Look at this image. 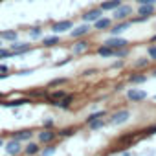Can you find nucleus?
<instances>
[{"instance_id": "10", "label": "nucleus", "mask_w": 156, "mask_h": 156, "mask_svg": "<svg viewBox=\"0 0 156 156\" xmlns=\"http://www.w3.org/2000/svg\"><path fill=\"white\" fill-rule=\"evenodd\" d=\"M129 118H130V112H129L127 108H123V110H118L116 114H112L110 123H114V125H123V123L129 121Z\"/></svg>"}, {"instance_id": "49", "label": "nucleus", "mask_w": 156, "mask_h": 156, "mask_svg": "<svg viewBox=\"0 0 156 156\" xmlns=\"http://www.w3.org/2000/svg\"><path fill=\"white\" fill-rule=\"evenodd\" d=\"M6 156H8V154H6Z\"/></svg>"}, {"instance_id": "34", "label": "nucleus", "mask_w": 156, "mask_h": 156, "mask_svg": "<svg viewBox=\"0 0 156 156\" xmlns=\"http://www.w3.org/2000/svg\"><path fill=\"white\" fill-rule=\"evenodd\" d=\"M30 96H33V98H41V96H46V90H35V92H30Z\"/></svg>"}, {"instance_id": "15", "label": "nucleus", "mask_w": 156, "mask_h": 156, "mask_svg": "<svg viewBox=\"0 0 156 156\" xmlns=\"http://www.w3.org/2000/svg\"><path fill=\"white\" fill-rule=\"evenodd\" d=\"M88 48H90V42L83 37V39H77V42L73 44V48H72V50H73V53H85Z\"/></svg>"}, {"instance_id": "12", "label": "nucleus", "mask_w": 156, "mask_h": 156, "mask_svg": "<svg viewBox=\"0 0 156 156\" xmlns=\"http://www.w3.org/2000/svg\"><path fill=\"white\" fill-rule=\"evenodd\" d=\"M55 138H57V132H53L51 129H44V130H41L39 136H37V140H39L41 143H51Z\"/></svg>"}, {"instance_id": "28", "label": "nucleus", "mask_w": 156, "mask_h": 156, "mask_svg": "<svg viewBox=\"0 0 156 156\" xmlns=\"http://www.w3.org/2000/svg\"><path fill=\"white\" fill-rule=\"evenodd\" d=\"M9 57H15L13 51L8 50V48H2V46H0V61H2V59H9Z\"/></svg>"}, {"instance_id": "20", "label": "nucleus", "mask_w": 156, "mask_h": 156, "mask_svg": "<svg viewBox=\"0 0 156 156\" xmlns=\"http://www.w3.org/2000/svg\"><path fill=\"white\" fill-rule=\"evenodd\" d=\"M61 42V39H59V35H50V37H42V46H46V48H51V46H55V44H59Z\"/></svg>"}, {"instance_id": "31", "label": "nucleus", "mask_w": 156, "mask_h": 156, "mask_svg": "<svg viewBox=\"0 0 156 156\" xmlns=\"http://www.w3.org/2000/svg\"><path fill=\"white\" fill-rule=\"evenodd\" d=\"M55 151H57V147L55 145H50L48 149L42 151V156H51V154H55Z\"/></svg>"}, {"instance_id": "33", "label": "nucleus", "mask_w": 156, "mask_h": 156, "mask_svg": "<svg viewBox=\"0 0 156 156\" xmlns=\"http://www.w3.org/2000/svg\"><path fill=\"white\" fill-rule=\"evenodd\" d=\"M44 129H53V125H55V121L51 119V118H48V119H44Z\"/></svg>"}, {"instance_id": "4", "label": "nucleus", "mask_w": 156, "mask_h": 156, "mask_svg": "<svg viewBox=\"0 0 156 156\" xmlns=\"http://www.w3.org/2000/svg\"><path fill=\"white\" fill-rule=\"evenodd\" d=\"M30 103H33L31 98H17V99H8V101L0 99V107H4V108H19V107L30 105Z\"/></svg>"}, {"instance_id": "5", "label": "nucleus", "mask_w": 156, "mask_h": 156, "mask_svg": "<svg viewBox=\"0 0 156 156\" xmlns=\"http://www.w3.org/2000/svg\"><path fill=\"white\" fill-rule=\"evenodd\" d=\"M72 28H73V22H72V20H57V22L51 24V31H53L55 35L66 33V31H70Z\"/></svg>"}, {"instance_id": "14", "label": "nucleus", "mask_w": 156, "mask_h": 156, "mask_svg": "<svg viewBox=\"0 0 156 156\" xmlns=\"http://www.w3.org/2000/svg\"><path fill=\"white\" fill-rule=\"evenodd\" d=\"M94 24V30H99V31H105V30H108L114 22H112V19H108V17H99L96 22H92Z\"/></svg>"}, {"instance_id": "1", "label": "nucleus", "mask_w": 156, "mask_h": 156, "mask_svg": "<svg viewBox=\"0 0 156 156\" xmlns=\"http://www.w3.org/2000/svg\"><path fill=\"white\" fill-rule=\"evenodd\" d=\"M130 15H134L130 4H119V6L112 11V19H114V20H127V19H130Z\"/></svg>"}, {"instance_id": "37", "label": "nucleus", "mask_w": 156, "mask_h": 156, "mask_svg": "<svg viewBox=\"0 0 156 156\" xmlns=\"http://www.w3.org/2000/svg\"><path fill=\"white\" fill-rule=\"evenodd\" d=\"M134 2L138 6H141V4H156V0H134Z\"/></svg>"}, {"instance_id": "36", "label": "nucleus", "mask_w": 156, "mask_h": 156, "mask_svg": "<svg viewBox=\"0 0 156 156\" xmlns=\"http://www.w3.org/2000/svg\"><path fill=\"white\" fill-rule=\"evenodd\" d=\"M72 61V57H64L62 61H59V62H55V66H64V64H68Z\"/></svg>"}, {"instance_id": "9", "label": "nucleus", "mask_w": 156, "mask_h": 156, "mask_svg": "<svg viewBox=\"0 0 156 156\" xmlns=\"http://www.w3.org/2000/svg\"><path fill=\"white\" fill-rule=\"evenodd\" d=\"M99 17H103V11H101L99 8H92V9L85 11L81 19H83V22H88V24H92V22H96Z\"/></svg>"}, {"instance_id": "24", "label": "nucleus", "mask_w": 156, "mask_h": 156, "mask_svg": "<svg viewBox=\"0 0 156 156\" xmlns=\"http://www.w3.org/2000/svg\"><path fill=\"white\" fill-rule=\"evenodd\" d=\"M107 116V112L105 110H98V112H94V114H90L88 118H87V125L90 123V121H94V119H99V118H105Z\"/></svg>"}, {"instance_id": "40", "label": "nucleus", "mask_w": 156, "mask_h": 156, "mask_svg": "<svg viewBox=\"0 0 156 156\" xmlns=\"http://www.w3.org/2000/svg\"><path fill=\"white\" fill-rule=\"evenodd\" d=\"M31 72H33L31 68H26V70H19V75H30Z\"/></svg>"}, {"instance_id": "18", "label": "nucleus", "mask_w": 156, "mask_h": 156, "mask_svg": "<svg viewBox=\"0 0 156 156\" xmlns=\"http://www.w3.org/2000/svg\"><path fill=\"white\" fill-rule=\"evenodd\" d=\"M0 39L2 41H8V42H13L19 39V31L15 30H6V31H0Z\"/></svg>"}, {"instance_id": "17", "label": "nucleus", "mask_w": 156, "mask_h": 156, "mask_svg": "<svg viewBox=\"0 0 156 156\" xmlns=\"http://www.w3.org/2000/svg\"><path fill=\"white\" fill-rule=\"evenodd\" d=\"M121 4V0H105V2L99 4V9L105 13V11H114L118 6Z\"/></svg>"}, {"instance_id": "6", "label": "nucleus", "mask_w": 156, "mask_h": 156, "mask_svg": "<svg viewBox=\"0 0 156 156\" xmlns=\"http://www.w3.org/2000/svg\"><path fill=\"white\" fill-rule=\"evenodd\" d=\"M132 24H130V20L127 19V20H116V24H112L110 28H108V31H110V35H121L123 31H127L129 28H130Z\"/></svg>"}, {"instance_id": "2", "label": "nucleus", "mask_w": 156, "mask_h": 156, "mask_svg": "<svg viewBox=\"0 0 156 156\" xmlns=\"http://www.w3.org/2000/svg\"><path fill=\"white\" fill-rule=\"evenodd\" d=\"M90 31H92V26H90L88 22H83V24L73 26V28L70 30V37H72V39H83V37H87Z\"/></svg>"}, {"instance_id": "13", "label": "nucleus", "mask_w": 156, "mask_h": 156, "mask_svg": "<svg viewBox=\"0 0 156 156\" xmlns=\"http://www.w3.org/2000/svg\"><path fill=\"white\" fill-rule=\"evenodd\" d=\"M154 13H156V6L154 4H141V6H138V15H141V17L151 19Z\"/></svg>"}, {"instance_id": "3", "label": "nucleus", "mask_w": 156, "mask_h": 156, "mask_svg": "<svg viewBox=\"0 0 156 156\" xmlns=\"http://www.w3.org/2000/svg\"><path fill=\"white\" fill-rule=\"evenodd\" d=\"M4 149H6L8 156H19L22 152V141L11 138V140H8V143H4Z\"/></svg>"}, {"instance_id": "50", "label": "nucleus", "mask_w": 156, "mask_h": 156, "mask_svg": "<svg viewBox=\"0 0 156 156\" xmlns=\"http://www.w3.org/2000/svg\"><path fill=\"white\" fill-rule=\"evenodd\" d=\"M154 6H156V4H154Z\"/></svg>"}, {"instance_id": "46", "label": "nucleus", "mask_w": 156, "mask_h": 156, "mask_svg": "<svg viewBox=\"0 0 156 156\" xmlns=\"http://www.w3.org/2000/svg\"><path fill=\"white\" fill-rule=\"evenodd\" d=\"M152 75H154V77H156V70H154V72H152Z\"/></svg>"}, {"instance_id": "30", "label": "nucleus", "mask_w": 156, "mask_h": 156, "mask_svg": "<svg viewBox=\"0 0 156 156\" xmlns=\"http://www.w3.org/2000/svg\"><path fill=\"white\" fill-rule=\"evenodd\" d=\"M72 134H75V129L73 127H66V129H61L59 130V136L61 138H66V136H72Z\"/></svg>"}, {"instance_id": "44", "label": "nucleus", "mask_w": 156, "mask_h": 156, "mask_svg": "<svg viewBox=\"0 0 156 156\" xmlns=\"http://www.w3.org/2000/svg\"><path fill=\"white\" fill-rule=\"evenodd\" d=\"M0 147H4V140L2 138H0Z\"/></svg>"}, {"instance_id": "38", "label": "nucleus", "mask_w": 156, "mask_h": 156, "mask_svg": "<svg viewBox=\"0 0 156 156\" xmlns=\"http://www.w3.org/2000/svg\"><path fill=\"white\" fill-rule=\"evenodd\" d=\"M145 134H147V136H152V134H156V125H154V127H149V129L145 130Z\"/></svg>"}, {"instance_id": "48", "label": "nucleus", "mask_w": 156, "mask_h": 156, "mask_svg": "<svg viewBox=\"0 0 156 156\" xmlns=\"http://www.w3.org/2000/svg\"><path fill=\"white\" fill-rule=\"evenodd\" d=\"M154 99H156V96H154Z\"/></svg>"}, {"instance_id": "29", "label": "nucleus", "mask_w": 156, "mask_h": 156, "mask_svg": "<svg viewBox=\"0 0 156 156\" xmlns=\"http://www.w3.org/2000/svg\"><path fill=\"white\" fill-rule=\"evenodd\" d=\"M30 37L31 39H42V30L37 26V28H31L30 30Z\"/></svg>"}, {"instance_id": "47", "label": "nucleus", "mask_w": 156, "mask_h": 156, "mask_svg": "<svg viewBox=\"0 0 156 156\" xmlns=\"http://www.w3.org/2000/svg\"><path fill=\"white\" fill-rule=\"evenodd\" d=\"M0 46H2V39H0Z\"/></svg>"}, {"instance_id": "16", "label": "nucleus", "mask_w": 156, "mask_h": 156, "mask_svg": "<svg viewBox=\"0 0 156 156\" xmlns=\"http://www.w3.org/2000/svg\"><path fill=\"white\" fill-rule=\"evenodd\" d=\"M13 138H15V140H19V141H30V140L33 138V130H31V129H22V130H17V132L13 134Z\"/></svg>"}, {"instance_id": "21", "label": "nucleus", "mask_w": 156, "mask_h": 156, "mask_svg": "<svg viewBox=\"0 0 156 156\" xmlns=\"http://www.w3.org/2000/svg\"><path fill=\"white\" fill-rule=\"evenodd\" d=\"M24 152H26L28 156H33V154H39V152H41V147H39V143L30 141V143L24 147Z\"/></svg>"}, {"instance_id": "25", "label": "nucleus", "mask_w": 156, "mask_h": 156, "mask_svg": "<svg viewBox=\"0 0 156 156\" xmlns=\"http://www.w3.org/2000/svg\"><path fill=\"white\" fill-rule=\"evenodd\" d=\"M66 83H68L66 77H57V79H53V81H50V83H48V87H50V88H53V87H61V85H66Z\"/></svg>"}, {"instance_id": "26", "label": "nucleus", "mask_w": 156, "mask_h": 156, "mask_svg": "<svg viewBox=\"0 0 156 156\" xmlns=\"http://www.w3.org/2000/svg\"><path fill=\"white\" fill-rule=\"evenodd\" d=\"M132 66H134V68H147V66H149V59H147V57H140L138 61H134Z\"/></svg>"}, {"instance_id": "19", "label": "nucleus", "mask_w": 156, "mask_h": 156, "mask_svg": "<svg viewBox=\"0 0 156 156\" xmlns=\"http://www.w3.org/2000/svg\"><path fill=\"white\" fill-rule=\"evenodd\" d=\"M96 51H98V55H99V57H103V59L114 57V50H112V48H108L107 44H101V46H99V48H98Z\"/></svg>"}, {"instance_id": "7", "label": "nucleus", "mask_w": 156, "mask_h": 156, "mask_svg": "<svg viewBox=\"0 0 156 156\" xmlns=\"http://www.w3.org/2000/svg\"><path fill=\"white\" fill-rule=\"evenodd\" d=\"M9 50L13 51V55H24V53L31 51V44L30 42H20V41H13Z\"/></svg>"}, {"instance_id": "42", "label": "nucleus", "mask_w": 156, "mask_h": 156, "mask_svg": "<svg viewBox=\"0 0 156 156\" xmlns=\"http://www.w3.org/2000/svg\"><path fill=\"white\" fill-rule=\"evenodd\" d=\"M92 73H96V70H94V68H90V70H85V72H83V75H92Z\"/></svg>"}, {"instance_id": "27", "label": "nucleus", "mask_w": 156, "mask_h": 156, "mask_svg": "<svg viewBox=\"0 0 156 156\" xmlns=\"http://www.w3.org/2000/svg\"><path fill=\"white\" fill-rule=\"evenodd\" d=\"M129 55V48H118V50H114V57H118V59H125Z\"/></svg>"}, {"instance_id": "45", "label": "nucleus", "mask_w": 156, "mask_h": 156, "mask_svg": "<svg viewBox=\"0 0 156 156\" xmlns=\"http://www.w3.org/2000/svg\"><path fill=\"white\" fill-rule=\"evenodd\" d=\"M0 99H4V92H0Z\"/></svg>"}, {"instance_id": "11", "label": "nucleus", "mask_w": 156, "mask_h": 156, "mask_svg": "<svg viewBox=\"0 0 156 156\" xmlns=\"http://www.w3.org/2000/svg\"><path fill=\"white\" fill-rule=\"evenodd\" d=\"M127 98H129V101H132V103H140V101L147 99V92H145V90H140V88H130V90L127 92Z\"/></svg>"}, {"instance_id": "22", "label": "nucleus", "mask_w": 156, "mask_h": 156, "mask_svg": "<svg viewBox=\"0 0 156 156\" xmlns=\"http://www.w3.org/2000/svg\"><path fill=\"white\" fill-rule=\"evenodd\" d=\"M145 81H147V75H143V73H130L129 75V83H132V85H141Z\"/></svg>"}, {"instance_id": "32", "label": "nucleus", "mask_w": 156, "mask_h": 156, "mask_svg": "<svg viewBox=\"0 0 156 156\" xmlns=\"http://www.w3.org/2000/svg\"><path fill=\"white\" fill-rule=\"evenodd\" d=\"M147 55H149L151 59H154V61H156V44H152V46H149V48H147Z\"/></svg>"}, {"instance_id": "23", "label": "nucleus", "mask_w": 156, "mask_h": 156, "mask_svg": "<svg viewBox=\"0 0 156 156\" xmlns=\"http://www.w3.org/2000/svg\"><path fill=\"white\" fill-rule=\"evenodd\" d=\"M88 127H90L92 130H99V129H103V127H105V119H103V118L94 119V121H90V123H88Z\"/></svg>"}, {"instance_id": "39", "label": "nucleus", "mask_w": 156, "mask_h": 156, "mask_svg": "<svg viewBox=\"0 0 156 156\" xmlns=\"http://www.w3.org/2000/svg\"><path fill=\"white\" fill-rule=\"evenodd\" d=\"M123 64H125V62H123V59H119V61H116V62L112 64V68H123Z\"/></svg>"}, {"instance_id": "35", "label": "nucleus", "mask_w": 156, "mask_h": 156, "mask_svg": "<svg viewBox=\"0 0 156 156\" xmlns=\"http://www.w3.org/2000/svg\"><path fill=\"white\" fill-rule=\"evenodd\" d=\"M130 140H134V134H127V136H121V138H119L121 143H127V141H130Z\"/></svg>"}, {"instance_id": "8", "label": "nucleus", "mask_w": 156, "mask_h": 156, "mask_svg": "<svg viewBox=\"0 0 156 156\" xmlns=\"http://www.w3.org/2000/svg\"><path fill=\"white\" fill-rule=\"evenodd\" d=\"M103 44H107L108 48H112V50H118V48H127L129 46V41L127 39H123V37H119V35H112L110 39H107Z\"/></svg>"}, {"instance_id": "41", "label": "nucleus", "mask_w": 156, "mask_h": 156, "mask_svg": "<svg viewBox=\"0 0 156 156\" xmlns=\"http://www.w3.org/2000/svg\"><path fill=\"white\" fill-rule=\"evenodd\" d=\"M0 73H9V66L8 64H2V66H0Z\"/></svg>"}, {"instance_id": "43", "label": "nucleus", "mask_w": 156, "mask_h": 156, "mask_svg": "<svg viewBox=\"0 0 156 156\" xmlns=\"http://www.w3.org/2000/svg\"><path fill=\"white\" fill-rule=\"evenodd\" d=\"M151 42H156V33H154V35L151 37Z\"/></svg>"}]
</instances>
